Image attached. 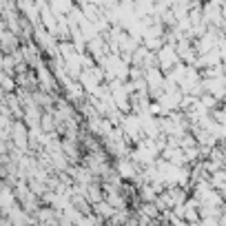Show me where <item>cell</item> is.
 Masks as SVG:
<instances>
[{"instance_id": "obj_1", "label": "cell", "mask_w": 226, "mask_h": 226, "mask_svg": "<svg viewBox=\"0 0 226 226\" xmlns=\"http://www.w3.org/2000/svg\"><path fill=\"white\" fill-rule=\"evenodd\" d=\"M224 11H226V9H224Z\"/></svg>"}]
</instances>
